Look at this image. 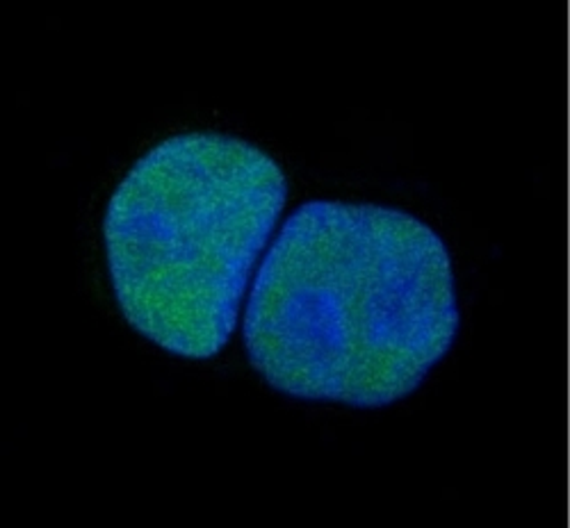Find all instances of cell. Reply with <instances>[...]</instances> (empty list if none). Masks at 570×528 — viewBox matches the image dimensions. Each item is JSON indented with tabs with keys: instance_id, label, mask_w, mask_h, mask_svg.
Segmentation results:
<instances>
[{
	"instance_id": "6da1fadb",
	"label": "cell",
	"mask_w": 570,
	"mask_h": 528,
	"mask_svg": "<svg viewBox=\"0 0 570 528\" xmlns=\"http://www.w3.org/2000/svg\"><path fill=\"white\" fill-rule=\"evenodd\" d=\"M459 306L443 239L379 206L313 201L281 228L249 297L245 347L288 397L382 408L452 349Z\"/></svg>"
},
{
	"instance_id": "7a4b0ae2",
	"label": "cell",
	"mask_w": 570,
	"mask_h": 528,
	"mask_svg": "<svg viewBox=\"0 0 570 528\" xmlns=\"http://www.w3.org/2000/svg\"><path fill=\"white\" fill-rule=\"evenodd\" d=\"M285 197L281 167L245 139L176 135L141 156L104 223L128 323L169 353L217 356Z\"/></svg>"
}]
</instances>
